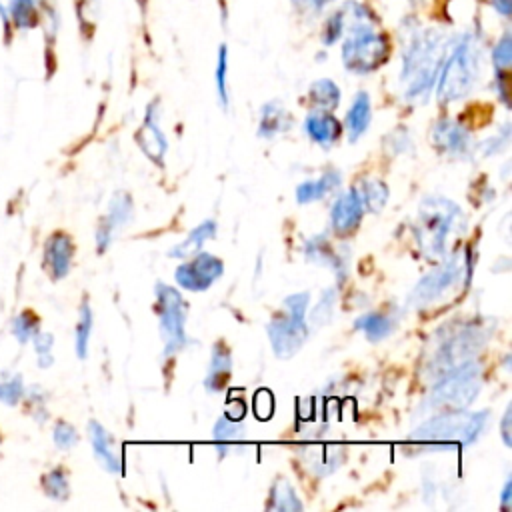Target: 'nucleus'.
Masks as SVG:
<instances>
[{"instance_id":"4468645a","label":"nucleus","mask_w":512,"mask_h":512,"mask_svg":"<svg viewBox=\"0 0 512 512\" xmlns=\"http://www.w3.org/2000/svg\"><path fill=\"white\" fill-rule=\"evenodd\" d=\"M136 144L148 156V160H152L156 166H164L168 140L160 128V102L158 100H152L148 104L142 126L136 132Z\"/></svg>"},{"instance_id":"4be33fe9","label":"nucleus","mask_w":512,"mask_h":512,"mask_svg":"<svg viewBox=\"0 0 512 512\" xmlns=\"http://www.w3.org/2000/svg\"><path fill=\"white\" fill-rule=\"evenodd\" d=\"M294 120L290 110L284 108L280 100H270L260 108V118H258V136L272 140L292 128Z\"/></svg>"},{"instance_id":"a18cd8bd","label":"nucleus","mask_w":512,"mask_h":512,"mask_svg":"<svg viewBox=\"0 0 512 512\" xmlns=\"http://www.w3.org/2000/svg\"><path fill=\"white\" fill-rule=\"evenodd\" d=\"M510 420H512V406L508 404L504 414H502V420H500V436H502V442L506 448L512 446V430H510Z\"/></svg>"},{"instance_id":"ddd939ff","label":"nucleus","mask_w":512,"mask_h":512,"mask_svg":"<svg viewBox=\"0 0 512 512\" xmlns=\"http://www.w3.org/2000/svg\"><path fill=\"white\" fill-rule=\"evenodd\" d=\"M134 218V200L128 192L118 190L110 202H108V210L106 214L100 218L98 226H96V250L102 254L108 250V246L114 242L116 234L128 226Z\"/></svg>"},{"instance_id":"1a4fd4ad","label":"nucleus","mask_w":512,"mask_h":512,"mask_svg":"<svg viewBox=\"0 0 512 512\" xmlns=\"http://www.w3.org/2000/svg\"><path fill=\"white\" fill-rule=\"evenodd\" d=\"M342 42V64L352 74L378 70L390 54L388 38L376 30V22H348Z\"/></svg>"},{"instance_id":"a19ab883","label":"nucleus","mask_w":512,"mask_h":512,"mask_svg":"<svg viewBox=\"0 0 512 512\" xmlns=\"http://www.w3.org/2000/svg\"><path fill=\"white\" fill-rule=\"evenodd\" d=\"M78 438H80L78 430L70 422H66V420H58L54 424V428H52V440H54L58 450L74 448L78 444Z\"/></svg>"},{"instance_id":"f03ea898","label":"nucleus","mask_w":512,"mask_h":512,"mask_svg":"<svg viewBox=\"0 0 512 512\" xmlns=\"http://www.w3.org/2000/svg\"><path fill=\"white\" fill-rule=\"evenodd\" d=\"M464 228L466 216L454 200L442 194L422 198L416 210L414 238L420 254L426 260L440 262L444 256H448V238Z\"/></svg>"},{"instance_id":"7ed1b4c3","label":"nucleus","mask_w":512,"mask_h":512,"mask_svg":"<svg viewBox=\"0 0 512 512\" xmlns=\"http://www.w3.org/2000/svg\"><path fill=\"white\" fill-rule=\"evenodd\" d=\"M490 420L488 410L468 412L466 408L434 414L410 432V446L416 450H446L454 444L470 446L486 430Z\"/></svg>"},{"instance_id":"4c0bfd02","label":"nucleus","mask_w":512,"mask_h":512,"mask_svg":"<svg viewBox=\"0 0 512 512\" xmlns=\"http://www.w3.org/2000/svg\"><path fill=\"white\" fill-rule=\"evenodd\" d=\"M26 394V386L22 376L18 374H10L4 380H0V400L8 406H16L24 400Z\"/></svg>"},{"instance_id":"c9c22d12","label":"nucleus","mask_w":512,"mask_h":512,"mask_svg":"<svg viewBox=\"0 0 512 512\" xmlns=\"http://www.w3.org/2000/svg\"><path fill=\"white\" fill-rule=\"evenodd\" d=\"M40 330V320L34 312L24 310L12 320V334L20 344H26L34 338V334Z\"/></svg>"},{"instance_id":"7c9ffc66","label":"nucleus","mask_w":512,"mask_h":512,"mask_svg":"<svg viewBox=\"0 0 512 512\" xmlns=\"http://www.w3.org/2000/svg\"><path fill=\"white\" fill-rule=\"evenodd\" d=\"M92 328H94V314H92V308H90L88 300H84L80 304L78 322H76V330H74V350H76V356L82 358V360L88 356Z\"/></svg>"},{"instance_id":"20e7f679","label":"nucleus","mask_w":512,"mask_h":512,"mask_svg":"<svg viewBox=\"0 0 512 512\" xmlns=\"http://www.w3.org/2000/svg\"><path fill=\"white\" fill-rule=\"evenodd\" d=\"M482 42L468 32L446 54L438 74L436 96L442 104H452L466 98L482 76Z\"/></svg>"},{"instance_id":"aec40b11","label":"nucleus","mask_w":512,"mask_h":512,"mask_svg":"<svg viewBox=\"0 0 512 512\" xmlns=\"http://www.w3.org/2000/svg\"><path fill=\"white\" fill-rule=\"evenodd\" d=\"M232 376V352L224 340L214 342L210 362L206 366V376H204V388L212 394L222 392Z\"/></svg>"},{"instance_id":"2f4dec72","label":"nucleus","mask_w":512,"mask_h":512,"mask_svg":"<svg viewBox=\"0 0 512 512\" xmlns=\"http://www.w3.org/2000/svg\"><path fill=\"white\" fill-rule=\"evenodd\" d=\"M344 458H346V452L340 446H326L322 450H314L308 462L318 476H328L342 466Z\"/></svg>"},{"instance_id":"473e14b6","label":"nucleus","mask_w":512,"mask_h":512,"mask_svg":"<svg viewBox=\"0 0 512 512\" xmlns=\"http://www.w3.org/2000/svg\"><path fill=\"white\" fill-rule=\"evenodd\" d=\"M42 490L50 500L64 502L70 496V480L64 468H52L42 476Z\"/></svg>"},{"instance_id":"9b49d317","label":"nucleus","mask_w":512,"mask_h":512,"mask_svg":"<svg viewBox=\"0 0 512 512\" xmlns=\"http://www.w3.org/2000/svg\"><path fill=\"white\" fill-rule=\"evenodd\" d=\"M224 274V262L210 252H196L186 258L176 270L174 280L180 288L188 292H204L208 290L220 276Z\"/></svg>"},{"instance_id":"f8f14e48","label":"nucleus","mask_w":512,"mask_h":512,"mask_svg":"<svg viewBox=\"0 0 512 512\" xmlns=\"http://www.w3.org/2000/svg\"><path fill=\"white\" fill-rule=\"evenodd\" d=\"M434 146L452 160H470L476 144L472 132L454 118H440L432 126Z\"/></svg>"},{"instance_id":"de8ad7c7","label":"nucleus","mask_w":512,"mask_h":512,"mask_svg":"<svg viewBox=\"0 0 512 512\" xmlns=\"http://www.w3.org/2000/svg\"><path fill=\"white\" fill-rule=\"evenodd\" d=\"M500 508L504 512L512 510V478H506L504 486H502V492H500Z\"/></svg>"},{"instance_id":"393cba45","label":"nucleus","mask_w":512,"mask_h":512,"mask_svg":"<svg viewBox=\"0 0 512 512\" xmlns=\"http://www.w3.org/2000/svg\"><path fill=\"white\" fill-rule=\"evenodd\" d=\"M216 230H218V224L216 220L208 218V220H202L194 230L188 232V236L184 240H180L178 244H174L170 250H168V256L170 258H178V260H186L190 256H194L196 252L202 250V246L212 240L216 236Z\"/></svg>"},{"instance_id":"2eb2a0df","label":"nucleus","mask_w":512,"mask_h":512,"mask_svg":"<svg viewBox=\"0 0 512 512\" xmlns=\"http://www.w3.org/2000/svg\"><path fill=\"white\" fill-rule=\"evenodd\" d=\"M86 430H88V438H90V446L96 462L110 474H122L124 460H122V450L116 438L98 420H90Z\"/></svg>"},{"instance_id":"5701e85b","label":"nucleus","mask_w":512,"mask_h":512,"mask_svg":"<svg viewBox=\"0 0 512 512\" xmlns=\"http://www.w3.org/2000/svg\"><path fill=\"white\" fill-rule=\"evenodd\" d=\"M370 120H372V100H370V94L360 90L348 112H346V118H344V126L342 130H346V136H348V142L354 144L362 138V134L368 130L370 126Z\"/></svg>"},{"instance_id":"c03bdc74","label":"nucleus","mask_w":512,"mask_h":512,"mask_svg":"<svg viewBox=\"0 0 512 512\" xmlns=\"http://www.w3.org/2000/svg\"><path fill=\"white\" fill-rule=\"evenodd\" d=\"M272 410H274L272 394H270L268 390H258V392L254 394V412H256L262 420H266V418H270Z\"/></svg>"},{"instance_id":"bb28decb","label":"nucleus","mask_w":512,"mask_h":512,"mask_svg":"<svg viewBox=\"0 0 512 512\" xmlns=\"http://www.w3.org/2000/svg\"><path fill=\"white\" fill-rule=\"evenodd\" d=\"M396 328V320L384 312H366L354 320V330L362 332L366 340H386Z\"/></svg>"},{"instance_id":"a878e982","label":"nucleus","mask_w":512,"mask_h":512,"mask_svg":"<svg viewBox=\"0 0 512 512\" xmlns=\"http://www.w3.org/2000/svg\"><path fill=\"white\" fill-rule=\"evenodd\" d=\"M14 32H28L42 22L44 0H6Z\"/></svg>"},{"instance_id":"412c9836","label":"nucleus","mask_w":512,"mask_h":512,"mask_svg":"<svg viewBox=\"0 0 512 512\" xmlns=\"http://www.w3.org/2000/svg\"><path fill=\"white\" fill-rule=\"evenodd\" d=\"M304 132L314 144L328 148L340 138L342 124L330 110H312L304 118Z\"/></svg>"},{"instance_id":"e433bc0d","label":"nucleus","mask_w":512,"mask_h":512,"mask_svg":"<svg viewBox=\"0 0 512 512\" xmlns=\"http://www.w3.org/2000/svg\"><path fill=\"white\" fill-rule=\"evenodd\" d=\"M36 352V362L42 370L50 368L54 364V336L50 332H42L38 330L34 334V338L30 340Z\"/></svg>"},{"instance_id":"58836bf2","label":"nucleus","mask_w":512,"mask_h":512,"mask_svg":"<svg viewBox=\"0 0 512 512\" xmlns=\"http://www.w3.org/2000/svg\"><path fill=\"white\" fill-rule=\"evenodd\" d=\"M492 64L496 72H508L512 64V36L506 32L492 48Z\"/></svg>"},{"instance_id":"09e8293b","label":"nucleus","mask_w":512,"mask_h":512,"mask_svg":"<svg viewBox=\"0 0 512 512\" xmlns=\"http://www.w3.org/2000/svg\"><path fill=\"white\" fill-rule=\"evenodd\" d=\"M0 26L4 28V34L10 36L14 32L12 28V16H10V10H8V4L6 0H0Z\"/></svg>"},{"instance_id":"c756f323","label":"nucleus","mask_w":512,"mask_h":512,"mask_svg":"<svg viewBox=\"0 0 512 512\" xmlns=\"http://www.w3.org/2000/svg\"><path fill=\"white\" fill-rule=\"evenodd\" d=\"M358 194H360V200H362V206H364V212H380L386 202H388V186L386 182L378 180V178H368V180H362L360 188H356Z\"/></svg>"},{"instance_id":"ea45409f","label":"nucleus","mask_w":512,"mask_h":512,"mask_svg":"<svg viewBox=\"0 0 512 512\" xmlns=\"http://www.w3.org/2000/svg\"><path fill=\"white\" fill-rule=\"evenodd\" d=\"M346 32V16H344V10H336L330 14V18L326 20L324 28H322V42L326 46H332L336 44Z\"/></svg>"},{"instance_id":"3c124183","label":"nucleus","mask_w":512,"mask_h":512,"mask_svg":"<svg viewBox=\"0 0 512 512\" xmlns=\"http://www.w3.org/2000/svg\"><path fill=\"white\" fill-rule=\"evenodd\" d=\"M334 0H306V4L312 8V10H322L326 4H330Z\"/></svg>"},{"instance_id":"6e6552de","label":"nucleus","mask_w":512,"mask_h":512,"mask_svg":"<svg viewBox=\"0 0 512 512\" xmlns=\"http://www.w3.org/2000/svg\"><path fill=\"white\" fill-rule=\"evenodd\" d=\"M310 306V292H294L282 300L280 312L268 322L266 334L272 352L286 360L292 358L308 340L310 328L306 312Z\"/></svg>"},{"instance_id":"8fccbe9b","label":"nucleus","mask_w":512,"mask_h":512,"mask_svg":"<svg viewBox=\"0 0 512 512\" xmlns=\"http://www.w3.org/2000/svg\"><path fill=\"white\" fill-rule=\"evenodd\" d=\"M490 6L504 18H508L512 12V0H490Z\"/></svg>"},{"instance_id":"dca6fc26","label":"nucleus","mask_w":512,"mask_h":512,"mask_svg":"<svg viewBox=\"0 0 512 512\" xmlns=\"http://www.w3.org/2000/svg\"><path fill=\"white\" fill-rule=\"evenodd\" d=\"M304 258L322 268H330L338 278V284H342L348 276V254H342L338 248H334L326 234H316L304 242Z\"/></svg>"},{"instance_id":"37998d69","label":"nucleus","mask_w":512,"mask_h":512,"mask_svg":"<svg viewBox=\"0 0 512 512\" xmlns=\"http://www.w3.org/2000/svg\"><path fill=\"white\" fill-rule=\"evenodd\" d=\"M24 400L28 402V406L32 408V416L42 424L46 418H48V410H46V398H44V392L42 388L34 386L30 390H26L24 394Z\"/></svg>"},{"instance_id":"49530a36","label":"nucleus","mask_w":512,"mask_h":512,"mask_svg":"<svg viewBox=\"0 0 512 512\" xmlns=\"http://www.w3.org/2000/svg\"><path fill=\"white\" fill-rule=\"evenodd\" d=\"M392 138H396L394 140V144H396V154H402V152H406L410 146H412V140H410V136H408V132L404 130V128H398V130H394L392 134H390Z\"/></svg>"},{"instance_id":"0eeeda50","label":"nucleus","mask_w":512,"mask_h":512,"mask_svg":"<svg viewBox=\"0 0 512 512\" xmlns=\"http://www.w3.org/2000/svg\"><path fill=\"white\" fill-rule=\"evenodd\" d=\"M432 388L428 390L426 398L420 404V410L426 412H436V410H460L468 408L476 396L482 390V364L472 358L436 380H432Z\"/></svg>"},{"instance_id":"6ab92c4d","label":"nucleus","mask_w":512,"mask_h":512,"mask_svg":"<svg viewBox=\"0 0 512 512\" xmlns=\"http://www.w3.org/2000/svg\"><path fill=\"white\" fill-rule=\"evenodd\" d=\"M212 442L220 458L242 452L246 444V426L242 420L222 414L212 426Z\"/></svg>"},{"instance_id":"b1692460","label":"nucleus","mask_w":512,"mask_h":512,"mask_svg":"<svg viewBox=\"0 0 512 512\" xmlns=\"http://www.w3.org/2000/svg\"><path fill=\"white\" fill-rule=\"evenodd\" d=\"M342 184V174L338 170H328L318 178H310L304 180L296 186V202L298 204H310L316 200L326 198L328 194H332L334 190H338Z\"/></svg>"},{"instance_id":"9d476101","label":"nucleus","mask_w":512,"mask_h":512,"mask_svg":"<svg viewBox=\"0 0 512 512\" xmlns=\"http://www.w3.org/2000/svg\"><path fill=\"white\" fill-rule=\"evenodd\" d=\"M156 314H158V330L166 356H174L182 352L188 344L186 320H188V302L182 292L166 282H156Z\"/></svg>"},{"instance_id":"f704fd0d","label":"nucleus","mask_w":512,"mask_h":512,"mask_svg":"<svg viewBox=\"0 0 512 512\" xmlns=\"http://www.w3.org/2000/svg\"><path fill=\"white\" fill-rule=\"evenodd\" d=\"M334 308H336V288H326L320 294L316 306L312 308L308 324L314 326V328L326 326L332 320V316H334Z\"/></svg>"},{"instance_id":"f257e3e1","label":"nucleus","mask_w":512,"mask_h":512,"mask_svg":"<svg viewBox=\"0 0 512 512\" xmlns=\"http://www.w3.org/2000/svg\"><path fill=\"white\" fill-rule=\"evenodd\" d=\"M448 54V38L438 28L414 26L404 36L398 86L402 100L424 104L432 94L440 68Z\"/></svg>"},{"instance_id":"72a5a7b5","label":"nucleus","mask_w":512,"mask_h":512,"mask_svg":"<svg viewBox=\"0 0 512 512\" xmlns=\"http://www.w3.org/2000/svg\"><path fill=\"white\" fill-rule=\"evenodd\" d=\"M214 84H216V96L222 110H228L230 106V94H228V48L226 44H220L218 56H216V68H214Z\"/></svg>"},{"instance_id":"a211bd4d","label":"nucleus","mask_w":512,"mask_h":512,"mask_svg":"<svg viewBox=\"0 0 512 512\" xmlns=\"http://www.w3.org/2000/svg\"><path fill=\"white\" fill-rule=\"evenodd\" d=\"M364 216V206L356 188L340 192L330 208V228L336 234H350L358 228Z\"/></svg>"},{"instance_id":"39448f33","label":"nucleus","mask_w":512,"mask_h":512,"mask_svg":"<svg viewBox=\"0 0 512 512\" xmlns=\"http://www.w3.org/2000/svg\"><path fill=\"white\" fill-rule=\"evenodd\" d=\"M434 340L436 346L424 366V374L432 380L476 358L490 340V328H486L484 322H456L444 326Z\"/></svg>"},{"instance_id":"79ce46f5","label":"nucleus","mask_w":512,"mask_h":512,"mask_svg":"<svg viewBox=\"0 0 512 512\" xmlns=\"http://www.w3.org/2000/svg\"><path fill=\"white\" fill-rule=\"evenodd\" d=\"M508 144H510V126L506 124V126H502V130L496 136L484 140L476 148H478V152H482V156H494V154H500L502 150H506Z\"/></svg>"},{"instance_id":"f3484780","label":"nucleus","mask_w":512,"mask_h":512,"mask_svg":"<svg viewBox=\"0 0 512 512\" xmlns=\"http://www.w3.org/2000/svg\"><path fill=\"white\" fill-rule=\"evenodd\" d=\"M74 260V242L66 232H54L42 252V266L52 280H62L68 276Z\"/></svg>"},{"instance_id":"cd10ccee","label":"nucleus","mask_w":512,"mask_h":512,"mask_svg":"<svg viewBox=\"0 0 512 512\" xmlns=\"http://www.w3.org/2000/svg\"><path fill=\"white\" fill-rule=\"evenodd\" d=\"M304 504L300 502L294 486L286 478H276L270 496L266 502V510H280V512H300Z\"/></svg>"},{"instance_id":"423d86ee","label":"nucleus","mask_w":512,"mask_h":512,"mask_svg":"<svg viewBox=\"0 0 512 512\" xmlns=\"http://www.w3.org/2000/svg\"><path fill=\"white\" fill-rule=\"evenodd\" d=\"M474 260L476 256L472 254L470 248H464L462 252H456L450 258L444 256L432 272H428L414 284L406 298L408 306L416 310L432 308L450 294H454L458 286L466 284L468 278L472 276Z\"/></svg>"},{"instance_id":"c85d7f7f","label":"nucleus","mask_w":512,"mask_h":512,"mask_svg":"<svg viewBox=\"0 0 512 512\" xmlns=\"http://www.w3.org/2000/svg\"><path fill=\"white\" fill-rule=\"evenodd\" d=\"M308 98L318 110H334L340 104V88L330 78L314 80L308 88Z\"/></svg>"}]
</instances>
